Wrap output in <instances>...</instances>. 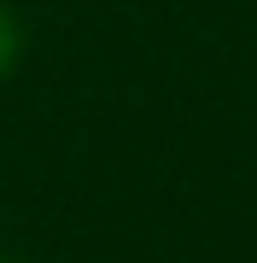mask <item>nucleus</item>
<instances>
[{
    "label": "nucleus",
    "instance_id": "f03ea898",
    "mask_svg": "<svg viewBox=\"0 0 257 263\" xmlns=\"http://www.w3.org/2000/svg\"><path fill=\"white\" fill-rule=\"evenodd\" d=\"M6 263H12V257H6Z\"/></svg>",
    "mask_w": 257,
    "mask_h": 263
},
{
    "label": "nucleus",
    "instance_id": "f257e3e1",
    "mask_svg": "<svg viewBox=\"0 0 257 263\" xmlns=\"http://www.w3.org/2000/svg\"><path fill=\"white\" fill-rule=\"evenodd\" d=\"M18 53H24V24H18V12L0 0V76H12Z\"/></svg>",
    "mask_w": 257,
    "mask_h": 263
}]
</instances>
